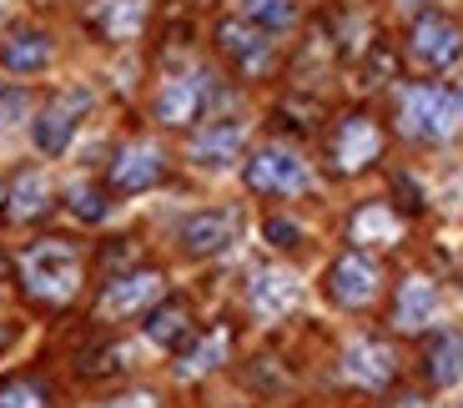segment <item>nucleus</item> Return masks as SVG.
<instances>
[{"label": "nucleus", "instance_id": "f257e3e1", "mask_svg": "<svg viewBox=\"0 0 463 408\" xmlns=\"http://www.w3.org/2000/svg\"><path fill=\"white\" fill-rule=\"evenodd\" d=\"M21 278L25 292L41 298V303H66L71 292L81 288V252L61 237H46V242H31L21 257Z\"/></svg>", "mask_w": 463, "mask_h": 408}, {"label": "nucleus", "instance_id": "f03ea898", "mask_svg": "<svg viewBox=\"0 0 463 408\" xmlns=\"http://www.w3.org/2000/svg\"><path fill=\"white\" fill-rule=\"evenodd\" d=\"M458 127V96L443 86H413L403 96V131L418 141H443Z\"/></svg>", "mask_w": 463, "mask_h": 408}, {"label": "nucleus", "instance_id": "7ed1b4c3", "mask_svg": "<svg viewBox=\"0 0 463 408\" xmlns=\"http://www.w3.org/2000/svg\"><path fill=\"white\" fill-rule=\"evenodd\" d=\"M247 187L262 192V197H292V192L307 187V166L282 147H267L247 162Z\"/></svg>", "mask_w": 463, "mask_h": 408}, {"label": "nucleus", "instance_id": "20e7f679", "mask_svg": "<svg viewBox=\"0 0 463 408\" xmlns=\"http://www.w3.org/2000/svg\"><path fill=\"white\" fill-rule=\"evenodd\" d=\"M86 111V96L81 91H71V96H56V101L35 117L31 137H35V152L41 157H61L71 147V137H76V121H81Z\"/></svg>", "mask_w": 463, "mask_h": 408}, {"label": "nucleus", "instance_id": "39448f33", "mask_svg": "<svg viewBox=\"0 0 463 408\" xmlns=\"http://www.w3.org/2000/svg\"><path fill=\"white\" fill-rule=\"evenodd\" d=\"M166 176V157L162 147H151V141H131V147H121L111 162V187L116 192H146L156 187Z\"/></svg>", "mask_w": 463, "mask_h": 408}, {"label": "nucleus", "instance_id": "423d86ee", "mask_svg": "<svg viewBox=\"0 0 463 408\" xmlns=\"http://www.w3.org/2000/svg\"><path fill=\"white\" fill-rule=\"evenodd\" d=\"M327 292L343 308H368L378 298V262H368L363 252H343L327 272Z\"/></svg>", "mask_w": 463, "mask_h": 408}, {"label": "nucleus", "instance_id": "0eeeda50", "mask_svg": "<svg viewBox=\"0 0 463 408\" xmlns=\"http://www.w3.org/2000/svg\"><path fill=\"white\" fill-rule=\"evenodd\" d=\"M458 51H463V35H458V25H453L449 15H418V25H413V56L423 61V66L443 71V66L458 61Z\"/></svg>", "mask_w": 463, "mask_h": 408}, {"label": "nucleus", "instance_id": "6e6552de", "mask_svg": "<svg viewBox=\"0 0 463 408\" xmlns=\"http://www.w3.org/2000/svg\"><path fill=\"white\" fill-rule=\"evenodd\" d=\"M383 137L378 127H373L368 117H343L337 121V137H333V162L343 166V172H358V166H368L373 157H378Z\"/></svg>", "mask_w": 463, "mask_h": 408}, {"label": "nucleus", "instance_id": "1a4fd4ad", "mask_svg": "<svg viewBox=\"0 0 463 408\" xmlns=\"http://www.w3.org/2000/svg\"><path fill=\"white\" fill-rule=\"evenodd\" d=\"M202 106H207V76H176V81H166L162 96H156V121L186 127V121L202 117Z\"/></svg>", "mask_w": 463, "mask_h": 408}, {"label": "nucleus", "instance_id": "9d476101", "mask_svg": "<svg viewBox=\"0 0 463 408\" xmlns=\"http://www.w3.org/2000/svg\"><path fill=\"white\" fill-rule=\"evenodd\" d=\"M232 237H237V212H197L182 222V247L192 257L222 252V247H232Z\"/></svg>", "mask_w": 463, "mask_h": 408}, {"label": "nucleus", "instance_id": "9b49d317", "mask_svg": "<svg viewBox=\"0 0 463 408\" xmlns=\"http://www.w3.org/2000/svg\"><path fill=\"white\" fill-rule=\"evenodd\" d=\"M343 374L353 378V384H363V388H383L388 378H393V353L383 348V343L363 338V343H353V348L343 353Z\"/></svg>", "mask_w": 463, "mask_h": 408}, {"label": "nucleus", "instance_id": "f8f14e48", "mask_svg": "<svg viewBox=\"0 0 463 408\" xmlns=\"http://www.w3.org/2000/svg\"><path fill=\"white\" fill-rule=\"evenodd\" d=\"M217 41H222V51H227L237 66H247V71H257L267 61V35H262V25H252V21H222L217 25Z\"/></svg>", "mask_w": 463, "mask_h": 408}, {"label": "nucleus", "instance_id": "ddd939ff", "mask_svg": "<svg viewBox=\"0 0 463 408\" xmlns=\"http://www.w3.org/2000/svg\"><path fill=\"white\" fill-rule=\"evenodd\" d=\"M237 152H242V127L237 121H217L192 141V162L197 166H227L237 162Z\"/></svg>", "mask_w": 463, "mask_h": 408}, {"label": "nucleus", "instance_id": "4468645a", "mask_svg": "<svg viewBox=\"0 0 463 408\" xmlns=\"http://www.w3.org/2000/svg\"><path fill=\"white\" fill-rule=\"evenodd\" d=\"M433 313H439V292H433V282H423V278L403 282L398 308H393V323L403 327V333H418V327L433 323Z\"/></svg>", "mask_w": 463, "mask_h": 408}, {"label": "nucleus", "instance_id": "2eb2a0df", "mask_svg": "<svg viewBox=\"0 0 463 408\" xmlns=\"http://www.w3.org/2000/svg\"><path fill=\"white\" fill-rule=\"evenodd\" d=\"M252 308L262 318H282L298 308V278L288 272H257L252 278Z\"/></svg>", "mask_w": 463, "mask_h": 408}, {"label": "nucleus", "instance_id": "dca6fc26", "mask_svg": "<svg viewBox=\"0 0 463 408\" xmlns=\"http://www.w3.org/2000/svg\"><path fill=\"white\" fill-rule=\"evenodd\" d=\"M423 374H429V384H439V388L458 384V378H463V338H458V333H439V338H429Z\"/></svg>", "mask_w": 463, "mask_h": 408}, {"label": "nucleus", "instance_id": "f3484780", "mask_svg": "<svg viewBox=\"0 0 463 408\" xmlns=\"http://www.w3.org/2000/svg\"><path fill=\"white\" fill-rule=\"evenodd\" d=\"M0 61H5V71H15V76L41 71L51 61V35L46 31H15L11 41L0 46Z\"/></svg>", "mask_w": 463, "mask_h": 408}, {"label": "nucleus", "instance_id": "a211bd4d", "mask_svg": "<svg viewBox=\"0 0 463 408\" xmlns=\"http://www.w3.org/2000/svg\"><path fill=\"white\" fill-rule=\"evenodd\" d=\"M156 292H162V278H156V272H131V278H116L111 288H106L101 308L106 313H137V308L151 303Z\"/></svg>", "mask_w": 463, "mask_h": 408}, {"label": "nucleus", "instance_id": "6ab92c4d", "mask_svg": "<svg viewBox=\"0 0 463 408\" xmlns=\"http://www.w3.org/2000/svg\"><path fill=\"white\" fill-rule=\"evenodd\" d=\"M192 333V313H186V303H162L146 313V338L156 343V348H176V343Z\"/></svg>", "mask_w": 463, "mask_h": 408}, {"label": "nucleus", "instance_id": "aec40b11", "mask_svg": "<svg viewBox=\"0 0 463 408\" xmlns=\"http://www.w3.org/2000/svg\"><path fill=\"white\" fill-rule=\"evenodd\" d=\"M5 202H11V217L15 222H31L35 212H46V176H41V172H21V176H15V187L5 192Z\"/></svg>", "mask_w": 463, "mask_h": 408}, {"label": "nucleus", "instance_id": "412c9836", "mask_svg": "<svg viewBox=\"0 0 463 408\" xmlns=\"http://www.w3.org/2000/svg\"><path fill=\"white\" fill-rule=\"evenodd\" d=\"M222 353H227V333H207V338L182 358V374H207V368L222 363Z\"/></svg>", "mask_w": 463, "mask_h": 408}, {"label": "nucleus", "instance_id": "4be33fe9", "mask_svg": "<svg viewBox=\"0 0 463 408\" xmlns=\"http://www.w3.org/2000/svg\"><path fill=\"white\" fill-rule=\"evenodd\" d=\"M247 21L262 31H282L292 25V0H247Z\"/></svg>", "mask_w": 463, "mask_h": 408}, {"label": "nucleus", "instance_id": "5701e85b", "mask_svg": "<svg viewBox=\"0 0 463 408\" xmlns=\"http://www.w3.org/2000/svg\"><path fill=\"white\" fill-rule=\"evenodd\" d=\"M0 408H51L46 403V388L31 384V378H11L0 388Z\"/></svg>", "mask_w": 463, "mask_h": 408}, {"label": "nucleus", "instance_id": "b1692460", "mask_svg": "<svg viewBox=\"0 0 463 408\" xmlns=\"http://www.w3.org/2000/svg\"><path fill=\"white\" fill-rule=\"evenodd\" d=\"M71 212H76L81 222H101L106 217V197L96 187H76L71 192Z\"/></svg>", "mask_w": 463, "mask_h": 408}, {"label": "nucleus", "instance_id": "393cba45", "mask_svg": "<svg viewBox=\"0 0 463 408\" xmlns=\"http://www.w3.org/2000/svg\"><path fill=\"white\" fill-rule=\"evenodd\" d=\"M353 232H358V237H368V232H378V237H398V222L388 217L383 207H368V212H358Z\"/></svg>", "mask_w": 463, "mask_h": 408}, {"label": "nucleus", "instance_id": "a878e982", "mask_svg": "<svg viewBox=\"0 0 463 408\" xmlns=\"http://www.w3.org/2000/svg\"><path fill=\"white\" fill-rule=\"evenodd\" d=\"M267 242H272V247H298V242H302L298 222H288V217H272V222H267Z\"/></svg>", "mask_w": 463, "mask_h": 408}, {"label": "nucleus", "instance_id": "bb28decb", "mask_svg": "<svg viewBox=\"0 0 463 408\" xmlns=\"http://www.w3.org/2000/svg\"><path fill=\"white\" fill-rule=\"evenodd\" d=\"M15 117H25V96L21 91H5V96H0V127H11Z\"/></svg>", "mask_w": 463, "mask_h": 408}, {"label": "nucleus", "instance_id": "cd10ccee", "mask_svg": "<svg viewBox=\"0 0 463 408\" xmlns=\"http://www.w3.org/2000/svg\"><path fill=\"white\" fill-rule=\"evenodd\" d=\"M5 272H11V268H5V257H0V282H5Z\"/></svg>", "mask_w": 463, "mask_h": 408}, {"label": "nucleus", "instance_id": "c85d7f7f", "mask_svg": "<svg viewBox=\"0 0 463 408\" xmlns=\"http://www.w3.org/2000/svg\"><path fill=\"white\" fill-rule=\"evenodd\" d=\"M0 348H5V327H0Z\"/></svg>", "mask_w": 463, "mask_h": 408}, {"label": "nucleus", "instance_id": "c756f323", "mask_svg": "<svg viewBox=\"0 0 463 408\" xmlns=\"http://www.w3.org/2000/svg\"><path fill=\"white\" fill-rule=\"evenodd\" d=\"M0 202H5V187H0Z\"/></svg>", "mask_w": 463, "mask_h": 408}]
</instances>
